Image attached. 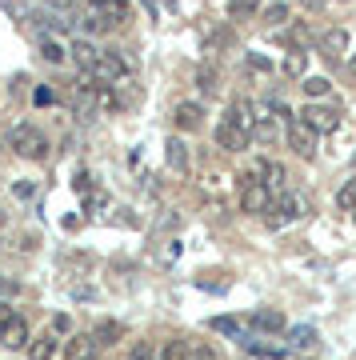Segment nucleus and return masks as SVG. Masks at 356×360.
Masks as SVG:
<instances>
[{"mask_svg": "<svg viewBox=\"0 0 356 360\" xmlns=\"http://www.w3.org/2000/svg\"><path fill=\"white\" fill-rule=\"evenodd\" d=\"M288 148H293L300 160H312V156H317V132L308 129L300 116H296L293 124H288Z\"/></svg>", "mask_w": 356, "mask_h": 360, "instance_id": "obj_4", "label": "nucleus"}, {"mask_svg": "<svg viewBox=\"0 0 356 360\" xmlns=\"http://www.w3.org/2000/svg\"><path fill=\"white\" fill-rule=\"evenodd\" d=\"M344 52H348V28H329L320 37V56L336 65V60H344Z\"/></svg>", "mask_w": 356, "mask_h": 360, "instance_id": "obj_6", "label": "nucleus"}, {"mask_svg": "<svg viewBox=\"0 0 356 360\" xmlns=\"http://www.w3.org/2000/svg\"><path fill=\"white\" fill-rule=\"evenodd\" d=\"M253 328H260V333H280V328H284V316H280L276 309H256Z\"/></svg>", "mask_w": 356, "mask_h": 360, "instance_id": "obj_15", "label": "nucleus"}, {"mask_svg": "<svg viewBox=\"0 0 356 360\" xmlns=\"http://www.w3.org/2000/svg\"><path fill=\"white\" fill-rule=\"evenodd\" d=\"M336 205H341L344 212H356V180H348L341 193H336Z\"/></svg>", "mask_w": 356, "mask_h": 360, "instance_id": "obj_27", "label": "nucleus"}, {"mask_svg": "<svg viewBox=\"0 0 356 360\" xmlns=\"http://www.w3.org/2000/svg\"><path fill=\"white\" fill-rule=\"evenodd\" d=\"M132 360H156V348L148 345V340H140V345L132 348Z\"/></svg>", "mask_w": 356, "mask_h": 360, "instance_id": "obj_34", "label": "nucleus"}, {"mask_svg": "<svg viewBox=\"0 0 356 360\" xmlns=\"http://www.w3.org/2000/svg\"><path fill=\"white\" fill-rule=\"evenodd\" d=\"M256 8H260V0H232L229 13L236 16V20H248V16H256Z\"/></svg>", "mask_w": 356, "mask_h": 360, "instance_id": "obj_24", "label": "nucleus"}, {"mask_svg": "<svg viewBox=\"0 0 356 360\" xmlns=\"http://www.w3.org/2000/svg\"><path fill=\"white\" fill-rule=\"evenodd\" d=\"M241 208L244 212H268L272 208V193L265 188V180L241 176Z\"/></svg>", "mask_w": 356, "mask_h": 360, "instance_id": "obj_3", "label": "nucleus"}, {"mask_svg": "<svg viewBox=\"0 0 356 360\" xmlns=\"http://www.w3.org/2000/svg\"><path fill=\"white\" fill-rule=\"evenodd\" d=\"M8 288H13V281H8V276H0V296L8 292Z\"/></svg>", "mask_w": 356, "mask_h": 360, "instance_id": "obj_39", "label": "nucleus"}, {"mask_svg": "<svg viewBox=\"0 0 356 360\" xmlns=\"http://www.w3.org/2000/svg\"><path fill=\"white\" fill-rule=\"evenodd\" d=\"M288 345H296V348H312V345H317V328H312V324H296L293 333H288Z\"/></svg>", "mask_w": 356, "mask_h": 360, "instance_id": "obj_18", "label": "nucleus"}, {"mask_svg": "<svg viewBox=\"0 0 356 360\" xmlns=\"http://www.w3.org/2000/svg\"><path fill=\"white\" fill-rule=\"evenodd\" d=\"M40 52H44V60H49V65H64V56H68L64 44H61V40H52V37L40 40Z\"/></svg>", "mask_w": 356, "mask_h": 360, "instance_id": "obj_19", "label": "nucleus"}, {"mask_svg": "<svg viewBox=\"0 0 356 360\" xmlns=\"http://www.w3.org/2000/svg\"><path fill=\"white\" fill-rule=\"evenodd\" d=\"M332 84H329V77H305V92L308 96H324Z\"/></svg>", "mask_w": 356, "mask_h": 360, "instance_id": "obj_30", "label": "nucleus"}, {"mask_svg": "<svg viewBox=\"0 0 356 360\" xmlns=\"http://www.w3.org/2000/svg\"><path fill=\"white\" fill-rule=\"evenodd\" d=\"M52 328H56V333H72V316H56V321H52Z\"/></svg>", "mask_w": 356, "mask_h": 360, "instance_id": "obj_36", "label": "nucleus"}, {"mask_svg": "<svg viewBox=\"0 0 356 360\" xmlns=\"http://www.w3.org/2000/svg\"><path fill=\"white\" fill-rule=\"evenodd\" d=\"M92 8L108 20V25H125L128 16H132V8H128V0H92Z\"/></svg>", "mask_w": 356, "mask_h": 360, "instance_id": "obj_10", "label": "nucleus"}, {"mask_svg": "<svg viewBox=\"0 0 356 360\" xmlns=\"http://www.w3.org/2000/svg\"><path fill=\"white\" fill-rule=\"evenodd\" d=\"M348 68H352V77H356V56H352V65H348Z\"/></svg>", "mask_w": 356, "mask_h": 360, "instance_id": "obj_40", "label": "nucleus"}, {"mask_svg": "<svg viewBox=\"0 0 356 360\" xmlns=\"http://www.w3.org/2000/svg\"><path fill=\"white\" fill-rule=\"evenodd\" d=\"M84 32H96V37H104V32H113V25L104 20L96 8H89V16H84Z\"/></svg>", "mask_w": 356, "mask_h": 360, "instance_id": "obj_21", "label": "nucleus"}, {"mask_svg": "<svg viewBox=\"0 0 356 360\" xmlns=\"http://www.w3.org/2000/svg\"><path fill=\"white\" fill-rule=\"evenodd\" d=\"M300 217H308V200L305 196H296V193H288V196H280L276 200V217H272V224H288V220H300Z\"/></svg>", "mask_w": 356, "mask_h": 360, "instance_id": "obj_8", "label": "nucleus"}, {"mask_svg": "<svg viewBox=\"0 0 356 360\" xmlns=\"http://www.w3.org/2000/svg\"><path fill=\"white\" fill-rule=\"evenodd\" d=\"M248 141H253V132H244L241 124H232L229 116L217 124V144L224 148V153H244V148H248Z\"/></svg>", "mask_w": 356, "mask_h": 360, "instance_id": "obj_5", "label": "nucleus"}, {"mask_svg": "<svg viewBox=\"0 0 356 360\" xmlns=\"http://www.w3.org/2000/svg\"><path fill=\"white\" fill-rule=\"evenodd\" d=\"M52 356H56V340H52V336L28 340V360H52Z\"/></svg>", "mask_w": 356, "mask_h": 360, "instance_id": "obj_17", "label": "nucleus"}, {"mask_svg": "<svg viewBox=\"0 0 356 360\" xmlns=\"http://www.w3.org/2000/svg\"><path fill=\"white\" fill-rule=\"evenodd\" d=\"M13 196H16V200H32V196H37V180H16Z\"/></svg>", "mask_w": 356, "mask_h": 360, "instance_id": "obj_31", "label": "nucleus"}, {"mask_svg": "<svg viewBox=\"0 0 356 360\" xmlns=\"http://www.w3.org/2000/svg\"><path fill=\"white\" fill-rule=\"evenodd\" d=\"M8 148L16 156H25V160H44L49 156V141H44V132L32 129V124H16L8 132Z\"/></svg>", "mask_w": 356, "mask_h": 360, "instance_id": "obj_1", "label": "nucleus"}, {"mask_svg": "<svg viewBox=\"0 0 356 360\" xmlns=\"http://www.w3.org/2000/svg\"><path fill=\"white\" fill-rule=\"evenodd\" d=\"M196 84H201L204 92H212L217 89V72H212V68H201V72H196Z\"/></svg>", "mask_w": 356, "mask_h": 360, "instance_id": "obj_33", "label": "nucleus"}, {"mask_svg": "<svg viewBox=\"0 0 356 360\" xmlns=\"http://www.w3.org/2000/svg\"><path fill=\"white\" fill-rule=\"evenodd\" d=\"M0 8L13 16V20H28V16H32V8H28L25 0H0Z\"/></svg>", "mask_w": 356, "mask_h": 360, "instance_id": "obj_26", "label": "nucleus"}, {"mask_svg": "<svg viewBox=\"0 0 356 360\" xmlns=\"http://www.w3.org/2000/svg\"><path fill=\"white\" fill-rule=\"evenodd\" d=\"M37 104H52V92L49 89H37Z\"/></svg>", "mask_w": 356, "mask_h": 360, "instance_id": "obj_38", "label": "nucleus"}, {"mask_svg": "<svg viewBox=\"0 0 356 360\" xmlns=\"http://www.w3.org/2000/svg\"><path fill=\"white\" fill-rule=\"evenodd\" d=\"M13 316H16V312L8 309V304H0V324H8V321H13Z\"/></svg>", "mask_w": 356, "mask_h": 360, "instance_id": "obj_37", "label": "nucleus"}, {"mask_svg": "<svg viewBox=\"0 0 356 360\" xmlns=\"http://www.w3.org/2000/svg\"><path fill=\"white\" fill-rule=\"evenodd\" d=\"M125 72H128V65H125V56H120V52H101V56H96V65H92V72H89V80L108 89V84H116Z\"/></svg>", "mask_w": 356, "mask_h": 360, "instance_id": "obj_2", "label": "nucleus"}, {"mask_svg": "<svg viewBox=\"0 0 356 360\" xmlns=\"http://www.w3.org/2000/svg\"><path fill=\"white\" fill-rule=\"evenodd\" d=\"M208 328H217V333H229V336H241V324L232 321V316H212Z\"/></svg>", "mask_w": 356, "mask_h": 360, "instance_id": "obj_29", "label": "nucleus"}, {"mask_svg": "<svg viewBox=\"0 0 356 360\" xmlns=\"http://www.w3.org/2000/svg\"><path fill=\"white\" fill-rule=\"evenodd\" d=\"M165 160H168V168H172V172H189V148H184V141H177V136H172V141L165 144Z\"/></svg>", "mask_w": 356, "mask_h": 360, "instance_id": "obj_14", "label": "nucleus"}, {"mask_svg": "<svg viewBox=\"0 0 356 360\" xmlns=\"http://www.w3.org/2000/svg\"><path fill=\"white\" fill-rule=\"evenodd\" d=\"M0 345L4 348H25L28 345V324L20 316H13L8 324H0Z\"/></svg>", "mask_w": 356, "mask_h": 360, "instance_id": "obj_11", "label": "nucleus"}, {"mask_svg": "<svg viewBox=\"0 0 356 360\" xmlns=\"http://www.w3.org/2000/svg\"><path fill=\"white\" fill-rule=\"evenodd\" d=\"M96 356H101V345L92 336H72L64 345V360H96Z\"/></svg>", "mask_w": 356, "mask_h": 360, "instance_id": "obj_9", "label": "nucleus"}, {"mask_svg": "<svg viewBox=\"0 0 356 360\" xmlns=\"http://www.w3.org/2000/svg\"><path fill=\"white\" fill-rule=\"evenodd\" d=\"M260 172H265V188L268 193H280V188H284V168L280 165H260Z\"/></svg>", "mask_w": 356, "mask_h": 360, "instance_id": "obj_20", "label": "nucleus"}, {"mask_svg": "<svg viewBox=\"0 0 356 360\" xmlns=\"http://www.w3.org/2000/svg\"><path fill=\"white\" fill-rule=\"evenodd\" d=\"M305 68H308L305 52H288V56H284V72H288V77H305Z\"/></svg>", "mask_w": 356, "mask_h": 360, "instance_id": "obj_22", "label": "nucleus"}, {"mask_svg": "<svg viewBox=\"0 0 356 360\" xmlns=\"http://www.w3.org/2000/svg\"><path fill=\"white\" fill-rule=\"evenodd\" d=\"M68 56H72V60H77V68L84 72V77H89V72H92V65H96V56H101V52L92 49L89 40H77V44L68 49Z\"/></svg>", "mask_w": 356, "mask_h": 360, "instance_id": "obj_13", "label": "nucleus"}, {"mask_svg": "<svg viewBox=\"0 0 356 360\" xmlns=\"http://www.w3.org/2000/svg\"><path fill=\"white\" fill-rule=\"evenodd\" d=\"M244 348L260 360H284V348H268V345H256V340H244Z\"/></svg>", "mask_w": 356, "mask_h": 360, "instance_id": "obj_23", "label": "nucleus"}, {"mask_svg": "<svg viewBox=\"0 0 356 360\" xmlns=\"http://www.w3.org/2000/svg\"><path fill=\"white\" fill-rule=\"evenodd\" d=\"M253 136H256V141H265V144H272V141H276V124H272V116H265V120H256V124H253Z\"/></svg>", "mask_w": 356, "mask_h": 360, "instance_id": "obj_25", "label": "nucleus"}, {"mask_svg": "<svg viewBox=\"0 0 356 360\" xmlns=\"http://www.w3.org/2000/svg\"><path fill=\"white\" fill-rule=\"evenodd\" d=\"M265 20H268V25H284V20H288V4H284V0L268 4V8H265Z\"/></svg>", "mask_w": 356, "mask_h": 360, "instance_id": "obj_28", "label": "nucleus"}, {"mask_svg": "<svg viewBox=\"0 0 356 360\" xmlns=\"http://www.w3.org/2000/svg\"><path fill=\"white\" fill-rule=\"evenodd\" d=\"M44 4H49L52 13H64V16H68L72 8H77V0H44Z\"/></svg>", "mask_w": 356, "mask_h": 360, "instance_id": "obj_35", "label": "nucleus"}, {"mask_svg": "<svg viewBox=\"0 0 356 360\" xmlns=\"http://www.w3.org/2000/svg\"><path fill=\"white\" fill-rule=\"evenodd\" d=\"M300 120H305L312 132H336L341 112H336V108H317V104H312V108H305V112H300Z\"/></svg>", "mask_w": 356, "mask_h": 360, "instance_id": "obj_7", "label": "nucleus"}, {"mask_svg": "<svg viewBox=\"0 0 356 360\" xmlns=\"http://www.w3.org/2000/svg\"><path fill=\"white\" fill-rule=\"evenodd\" d=\"M120 336H125V328L116 321H104V324H96V333H92V340L96 345H120Z\"/></svg>", "mask_w": 356, "mask_h": 360, "instance_id": "obj_16", "label": "nucleus"}, {"mask_svg": "<svg viewBox=\"0 0 356 360\" xmlns=\"http://www.w3.org/2000/svg\"><path fill=\"white\" fill-rule=\"evenodd\" d=\"M201 116H204L201 104H192V101L177 104V129L180 132H196V129H201Z\"/></svg>", "mask_w": 356, "mask_h": 360, "instance_id": "obj_12", "label": "nucleus"}, {"mask_svg": "<svg viewBox=\"0 0 356 360\" xmlns=\"http://www.w3.org/2000/svg\"><path fill=\"white\" fill-rule=\"evenodd\" d=\"M160 360H189V348L180 345V340H168L165 352H160Z\"/></svg>", "mask_w": 356, "mask_h": 360, "instance_id": "obj_32", "label": "nucleus"}]
</instances>
